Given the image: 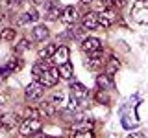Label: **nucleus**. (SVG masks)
<instances>
[{
    "label": "nucleus",
    "instance_id": "1",
    "mask_svg": "<svg viewBox=\"0 0 148 138\" xmlns=\"http://www.w3.org/2000/svg\"><path fill=\"white\" fill-rule=\"evenodd\" d=\"M59 68H54V66H48L46 70L43 72V76H41V79L39 83L43 87H56L58 85V81H59Z\"/></svg>",
    "mask_w": 148,
    "mask_h": 138
},
{
    "label": "nucleus",
    "instance_id": "2",
    "mask_svg": "<svg viewBox=\"0 0 148 138\" xmlns=\"http://www.w3.org/2000/svg\"><path fill=\"white\" fill-rule=\"evenodd\" d=\"M41 131V118H26L21 123V136H30Z\"/></svg>",
    "mask_w": 148,
    "mask_h": 138
},
{
    "label": "nucleus",
    "instance_id": "3",
    "mask_svg": "<svg viewBox=\"0 0 148 138\" xmlns=\"http://www.w3.org/2000/svg\"><path fill=\"white\" fill-rule=\"evenodd\" d=\"M21 125V118H18V114L15 112H8L4 114V116H0V127L4 129V131H13L15 127Z\"/></svg>",
    "mask_w": 148,
    "mask_h": 138
},
{
    "label": "nucleus",
    "instance_id": "4",
    "mask_svg": "<svg viewBox=\"0 0 148 138\" xmlns=\"http://www.w3.org/2000/svg\"><path fill=\"white\" fill-rule=\"evenodd\" d=\"M26 98L30 99V101H37V99H41L43 98V92H45V87L41 85L39 81H32L30 85L26 87Z\"/></svg>",
    "mask_w": 148,
    "mask_h": 138
},
{
    "label": "nucleus",
    "instance_id": "5",
    "mask_svg": "<svg viewBox=\"0 0 148 138\" xmlns=\"http://www.w3.org/2000/svg\"><path fill=\"white\" fill-rule=\"evenodd\" d=\"M82 28L83 30H96V28H100L98 13L96 11H87L85 15L82 17Z\"/></svg>",
    "mask_w": 148,
    "mask_h": 138
},
{
    "label": "nucleus",
    "instance_id": "6",
    "mask_svg": "<svg viewBox=\"0 0 148 138\" xmlns=\"http://www.w3.org/2000/svg\"><path fill=\"white\" fill-rule=\"evenodd\" d=\"M82 50L85 53H92V52H98V50H102L100 39H96V37H87V39H83L82 41Z\"/></svg>",
    "mask_w": 148,
    "mask_h": 138
},
{
    "label": "nucleus",
    "instance_id": "7",
    "mask_svg": "<svg viewBox=\"0 0 148 138\" xmlns=\"http://www.w3.org/2000/svg\"><path fill=\"white\" fill-rule=\"evenodd\" d=\"M117 20V15H115L113 9H108L106 7L104 11L98 13V22H100V28H109L113 22Z\"/></svg>",
    "mask_w": 148,
    "mask_h": 138
},
{
    "label": "nucleus",
    "instance_id": "8",
    "mask_svg": "<svg viewBox=\"0 0 148 138\" xmlns=\"http://www.w3.org/2000/svg\"><path fill=\"white\" fill-rule=\"evenodd\" d=\"M104 53L100 52H92V53H89V59L85 61V66L87 68H91V70H96V68H100V66H104Z\"/></svg>",
    "mask_w": 148,
    "mask_h": 138
},
{
    "label": "nucleus",
    "instance_id": "9",
    "mask_svg": "<svg viewBox=\"0 0 148 138\" xmlns=\"http://www.w3.org/2000/svg\"><path fill=\"white\" fill-rule=\"evenodd\" d=\"M69 55H71V50H69L67 46H58L56 53L52 55V61L58 64V66H61V64L69 63Z\"/></svg>",
    "mask_w": 148,
    "mask_h": 138
},
{
    "label": "nucleus",
    "instance_id": "10",
    "mask_svg": "<svg viewBox=\"0 0 148 138\" xmlns=\"http://www.w3.org/2000/svg\"><path fill=\"white\" fill-rule=\"evenodd\" d=\"M76 20H78V9L74 6H67L61 11V22H65V24H74Z\"/></svg>",
    "mask_w": 148,
    "mask_h": 138
},
{
    "label": "nucleus",
    "instance_id": "11",
    "mask_svg": "<svg viewBox=\"0 0 148 138\" xmlns=\"http://www.w3.org/2000/svg\"><path fill=\"white\" fill-rule=\"evenodd\" d=\"M71 92H72L74 98H78L80 101H85L87 98H89V90H87L82 83H72V85H71Z\"/></svg>",
    "mask_w": 148,
    "mask_h": 138
},
{
    "label": "nucleus",
    "instance_id": "12",
    "mask_svg": "<svg viewBox=\"0 0 148 138\" xmlns=\"http://www.w3.org/2000/svg\"><path fill=\"white\" fill-rule=\"evenodd\" d=\"M96 85H98V89H104V90L115 89L113 76H109V74H100V76L96 77Z\"/></svg>",
    "mask_w": 148,
    "mask_h": 138
},
{
    "label": "nucleus",
    "instance_id": "13",
    "mask_svg": "<svg viewBox=\"0 0 148 138\" xmlns=\"http://www.w3.org/2000/svg\"><path fill=\"white\" fill-rule=\"evenodd\" d=\"M50 101H52L58 109H63L65 105H67V92L65 90H56L52 94V98H50Z\"/></svg>",
    "mask_w": 148,
    "mask_h": 138
},
{
    "label": "nucleus",
    "instance_id": "14",
    "mask_svg": "<svg viewBox=\"0 0 148 138\" xmlns=\"http://www.w3.org/2000/svg\"><path fill=\"white\" fill-rule=\"evenodd\" d=\"M39 110H41V116H56V112H58V107L52 103V101H43V103L39 105Z\"/></svg>",
    "mask_w": 148,
    "mask_h": 138
},
{
    "label": "nucleus",
    "instance_id": "15",
    "mask_svg": "<svg viewBox=\"0 0 148 138\" xmlns=\"http://www.w3.org/2000/svg\"><path fill=\"white\" fill-rule=\"evenodd\" d=\"M32 35H34L35 41H45L46 37L50 35V31H48V28H46V26L39 24V26H35L34 30H32Z\"/></svg>",
    "mask_w": 148,
    "mask_h": 138
},
{
    "label": "nucleus",
    "instance_id": "16",
    "mask_svg": "<svg viewBox=\"0 0 148 138\" xmlns=\"http://www.w3.org/2000/svg\"><path fill=\"white\" fill-rule=\"evenodd\" d=\"M48 68V64H46V59L45 61H39V63H35L34 66H32V74H34V81H39L41 79V76H43V72Z\"/></svg>",
    "mask_w": 148,
    "mask_h": 138
},
{
    "label": "nucleus",
    "instance_id": "17",
    "mask_svg": "<svg viewBox=\"0 0 148 138\" xmlns=\"http://www.w3.org/2000/svg\"><path fill=\"white\" fill-rule=\"evenodd\" d=\"M56 50H58V44L50 43V44H46L45 48L39 50V57L41 59H52V55L56 53Z\"/></svg>",
    "mask_w": 148,
    "mask_h": 138
},
{
    "label": "nucleus",
    "instance_id": "18",
    "mask_svg": "<svg viewBox=\"0 0 148 138\" xmlns=\"http://www.w3.org/2000/svg\"><path fill=\"white\" fill-rule=\"evenodd\" d=\"M119 68H120V61L119 59H115V57H111L108 64H106V74H109V76H115V74L119 72Z\"/></svg>",
    "mask_w": 148,
    "mask_h": 138
},
{
    "label": "nucleus",
    "instance_id": "19",
    "mask_svg": "<svg viewBox=\"0 0 148 138\" xmlns=\"http://www.w3.org/2000/svg\"><path fill=\"white\" fill-rule=\"evenodd\" d=\"M58 68H59V76H61V79H71V77H72L74 68H72L71 63H65V64H61V66H58Z\"/></svg>",
    "mask_w": 148,
    "mask_h": 138
},
{
    "label": "nucleus",
    "instance_id": "20",
    "mask_svg": "<svg viewBox=\"0 0 148 138\" xmlns=\"http://www.w3.org/2000/svg\"><path fill=\"white\" fill-rule=\"evenodd\" d=\"M15 35H17L15 28H6V30L0 31V39L2 41H15Z\"/></svg>",
    "mask_w": 148,
    "mask_h": 138
},
{
    "label": "nucleus",
    "instance_id": "21",
    "mask_svg": "<svg viewBox=\"0 0 148 138\" xmlns=\"http://www.w3.org/2000/svg\"><path fill=\"white\" fill-rule=\"evenodd\" d=\"M61 11H63V9H59L58 6H50V7H48V11H46V18H48V20L61 18Z\"/></svg>",
    "mask_w": 148,
    "mask_h": 138
},
{
    "label": "nucleus",
    "instance_id": "22",
    "mask_svg": "<svg viewBox=\"0 0 148 138\" xmlns=\"http://www.w3.org/2000/svg\"><path fill=\"white\" fill-rule=\"evenodd\" d=\"M72 138H95V133L91 129H80V131H74Z\"/></svg>",
    "mask_w": 148,
    "mask_h": 138
},
{
    "label": "nucleus",
    "instance_id": "23",
    "mask_svg": "<svg viewBox=\"0 0 148 138\" xmlns=\"http://www.w3.org/2000/svg\"><path fill=\"white\" fill-rule=\"evenodd\" d=\"M135 20H137V22H141V24H146V22H148V7L139 9L137 15H135Z\"/></svg>",
    "mask_w": 148,
    "mask_h": 138
},
{
    "label": "nucleus",
    "instance_id": "24",
    "mask_svg": "<svg viewBox=\"0 0 148 138\" xmlns=\"http://www.w3.org/2000/svg\"><path fill=\"white\" fill-rule=\"evenodd\" d=\"M96 101H98V103H109V96L104 89H100L96 92Z\"/></svg>",
    "mask_w": 148,
    "mask_h": 138
},
{
    "label": "nucleus",
    "instance_id": "25",
    "mask_svg": "<svg viewBox=\"0 0 148 138\" xmlns=\"http://www.w3.org/2000/svg\"><path fill=\"white\" fill-rule=\"evenodd\" d=\"M21 64H22V61L18 57H15V59H11V61L8 63V66L11 68V70H17V68H21Z\"/></svg>",
    "mask_w": 148,
    "mask_h": 138
},
{
    "label": "nucleus",
    "instance_id": "26",
    "mask_svg": "<svg viewBox=\"0 0 148 138\" xmlns=\"http://www.w3.org/2000/svg\"><path fill=\"white\" fill-rule=\"evenodd\" d=\"M8 103H9V94H6V92H2V94H0V109H4Z\"/></svg>",
    "mask_w": 148,
    "mask_h": 138
},
{
    "label": "nucleus",
    "instance_id": "27",
    "mask_svg": "<svg viewBox=\"0 0 148 138\" xmlns=\"http://www.w3.org/2000/svg\"><path fill=\"white\" fill-rule=\"evenodd\" d=\"M26 17H28V22H35V20H39V13H37V11H28L26 13Z\"/></svg>",
    "mask_w": 148,
    "mask_h": 138
},
{
    "label": "nucleus",
    "instance_id": "28",
    "mask_svg": "<svg viewBox=\"0 0 148 138\" xmlns=\"http://www.w3.org/2000/svg\"><path fill=\"white\" fill-rule=\"evenodd\" d=\"M26 48H28V41H26V39H22L21 43H18V46L15 48V52H22V50H26Z\"/></svg>",
    "mask_w": 148,
    "mask_h": 138
},
{
    "label": "nucleus",
    "instance_id": "29",
    "mask_svg": "<svg viewBox=\"0 0 148 138\" xmlns=\"http://www.w3.org/2000/svg\"><path fill=\"white\" fill-rule=\"evenodd\" d=\"M124 4H126V0H113V6H117V7H122Z\"/></svg>",
    "mask_w": 148,
    "mask_h": 138
},
{
    "label": "nucleus",
    "instance_id": "30",
    "mask_svg": "<svg viewBox=\"0 0 148 138\" xmlns=\"http://www.w3.org/2000/svg\"><path fill=\"white\" fill-rule=\"evenodd\" d=\"M126 138H145V135H141V133H132V135H128Z\"/></svg>",
    "mask_w": 148,
    "mask_h": 138
},
{
    "label": "nucleus",
    "instance_id": "31",
    "mask_svg": "<svg viewBox=\"0 0 148 138\" xmlns=\"http://www.w3.org/2000/svg\"><path fill=\"white\" fill-rule=\"evenodd\" d=\"M32 2H34V4H43L45 0H32Z\"/></svg>",
    "mask_w": 148,
    "mask_h": 138
},
{
    "label": "nucleus",
    "instance_id": "32",
    "mask_svg": "<svg viewBox=\"0 0 148 138\" xmlns=\"http://www.w3.org/2000/svg\"><path fill=\"white\" fill-rule=\"evenodd\" d=\"M82 2H83V4H92L95 0H82Z\"/></svg>",
    "mask_w": 148,
    "mask_h": 138
},
{
    "label": "nucleus",
    "instance_id": "33",
    "mask_svg": "<svg viewBox=\"0 0 148 138\" xmlns=\"http://www.w3.org/2000/svg\"><path fill=\"white\" fill-rule=\"evenodd\" d=\"M0 20H2V15H0Z\"/></svg>",
    "mask_w": 148,
    "mask_h": 138
}]
</instances>
